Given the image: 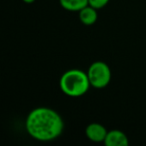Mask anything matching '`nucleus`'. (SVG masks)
Returning <instances> with one entry per match:
<instances>
[{
	"mask_svg": "<svg viewBox=\"0 0 146 146\" xmlns=\"http://www.w3.org/2000/svg\"><path fill=\"white\" fill-rule=\"evenodd\" d=\"M25 128L27 133L35 140L48 142L57 139L62 134L64 121L54 109L41 106L29 112Z\"/></svg>",
	"mask_w": 146,
	"mask_h": 146,
	"instance_id": "f257e3e1",
	"label": "nucleus"
},
{
	"mask_svg": "<svg viewBox=\"0 0 146 146\" xmlns=\"http://www.w3.org/2000/svg\"><path fill=\"white\" fill-rule=\"evenodd\" d=\"M90 84L87 72L79 69H70L61 75L59 80L60 90L69 97H80L89 90Z\"/></svg>",
	"mask_w": 146,
	"mask_h": 146,
	"instance_id": "f03ea898",
	"label": "nucleus"
},
{
	"mask_svg": "<svg viewBox=\"0 0 146 146\" xmlns=\"http://www.w3.org/2000/svg\"><path fill=\"white\" fill-rule=\"evenodd\" d=\"M87 75L92 87L101 89L109 84L111 80V70L103 61H95L89 66Z\"/></svg>",
	"mask_w": 146,
	"mask_h": 146,
	"instance_id": "7ed1b4c3",
	"label": "nucleus"
},
{
	"mask_svg": "<svg viewBox=\"0 0 146 146\" xmlns=\"http://www.w3.org/2000/svg\"><path fill=\"white\" fill-rule=\"evenodd\" d=\"M107 132L108 131L106 130V128L102 124L93 122L87 125L85 129V135L89 140L99 143V142H104Z\"/></svg>",
	"mask_w": 146,
	"mask_h": 146,
	"instance_id": "20e7f679",
	"label": "nucleus"
},
{
	"mask_svg": "<svg viewBox=\"0 0 146 146\" xmlns=\"http://www.w3.org/2000/svg\"><path fill=\"white\" fill-rule=\"evenodd\" d=\"M104 144L106 146H127L129 141L124 132H122L121 130L114 129L107 132Z\"/></svg>",
	"mask_w": 146,
	"mask_h": 146,
	"instance_id": "39448f33",
	"label": "nucleus"
},
{
	"mask_svg": "<svg viewBox=\"0 0 146 146\" xmlns=\"http://www.w3.org/2000/svg\"><path fill=\"white\" fill-rule=\"evenodd\" d=\"M79 20L82 24L89 26L92 25L97 21L98 14H97V9H95L94 7L90 6L89 4L87 6H85L83 9L79 11Z\"/></svg>",
	"mask_w": 146,
	"mask_h": 146,
	"instance_id": "423d86ee",
	"label": "nucleus"
},
{
	"mask_svg": "<svg viewBox=\"0 0 146 146\" xmlns=\"http://www.w3.org/2000/svg\"><path fill=\"white\" fill-rule=\"evenodd\" d=\"M61 7L71 12H79L88 5V0H59Z\"/></svg>",
	"mask_w": 146,
	"mask_h": 146,
	"instance_id": "0eeeda50",
	"label": "nucleus"
},
{
	"mask_svg": "<svg viewBox=\"0 0 146 146\" xmlns=\"http://www.w3.org/2000/svg\"><path fill=\"white\" fill-rule=\"evenodd\" d=\"M109 0H88V4L95 9H101L108 4Z\"/></svg>",
	"mask_w": 146,
	"mask_h": 146,
	"instance_id": "6e6552de",
	"label": "nucleus"
},
{
	"mask_svg": "<svg viewBox=\"0 0 146 146\" xmlns=\"http://www.w3.org/2000/svg\"><path fill=\"white\" fill-rule=\"evenodd\" d=\"M23 2L26 3V4H32V3H34L36 0H22Z\"/></svg>",
	"mask_w": 146,
	"mask_h": 146,
	"instance_id": "1a4fd4ad",
	"label": "nucleus"
}]
</instances>
